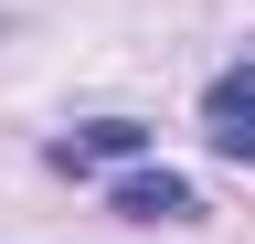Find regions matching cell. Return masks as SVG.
I'll list each match as a JSON object with an SVG mask.
<instances>
[{
    "label": "cell",
    "instance_id": "obj_3",
    "mask_svg": "<svg viewBox=\"0 0 255 244\" xmlns=\"http://www.w3.org/2000/svg\"><path fill=\"white\" fill-rule=\"evenodd\" d=\"M117 212H138V223H181L191 191H181L170 170H138V180H117Z\"/></svg>",
    "mask_w": 255,
    "mask_h": 244
},
{
    "label": "cell",
    "instance_id": "obj_2",
    "mask_svg": "<svg viewBox=\"0 0 255 244\" xmlns=\"http://www.w3.org/2000/svg\"><path fill=\"white\" fill-rule=\"evenodd\" d=\"M149 149V128H128V117H96V128H75L53 149V170H96V160H138Z\"/></svg>",
    "mask_w": 255,
    "mask_h": 244
},
{
    "label": "cell",
    "instance_id": "obj_1",
    "mask_svg": "<svg viewBox=\"0 0 255 244\" xmlns=\"http://www.w3.org/2000/svg\"><path fill=\"white\" fill-rule=\"evenodd\" d=\"M202 138L223 149V160H255V64L213 75V96H202Z\"/></svg>",
    "mask_w": 255,
    "mask_h": 244
}]
</instances>
